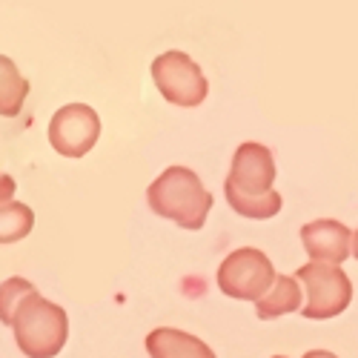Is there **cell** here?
I'll return each mask as SVG.
<instances>
[{
	"instance_id": "cell-1",
	"label": "cell",
	"mask_w": 358,
	"mask_h": 358,
	"mask_svg": "<svg viewBox=\"0 0 358 358\" xmlns=\"http://www.w3.org/2000/svg\"><path fill=\"white\" fill-rule=\"evenodd\" d=\"M149 210L161 218L175 221L189 232H198L213 210V192L201 184V178L187 166L164 169L146 189Z\"/></svg>"
},
{
	"instance_id": "cell-2",
	"label": "cell",
	"mask_w": 358,
	"mask_h": 358,
	"mask_svg": "<svg viewBox=\"0 0 358 358\" xmlns=\"http://www.w3.org/2000/svg\"><path fill=\"white\" fill-rule=\"evenodd\" d=\"M12 330L23 355L55 358L69 338V318L61 304H52L49 298L32 292L15 313Z\"/></svg>"
},
{
	"instance_id": "cell-3",
	"label": "cell",
	"mask_w": 358,
	"mask_h": 358,
	"mask_svg": "<svg viewBox=\"0 0 358 358\" xmlns=\"http://www.w3.org/2000/svg\"><path fill=\"white\" fill-rule=\"evenodd\" d=\"M295 278L307 292V301L301 307L304 318H313V321L336 318L352 301V281L341 266L310 261L295 273Z\"/></svg>"
},
{
	"instance_id": "cell-4",
	"label": "cell",
	"mask_w": 358,
	"mask_h": 358,
	"mask_svg": "<svg viewBox=\"0 0 358 358\" xmlns=\"http://www.w3.org/2000/svg\"><path fill=\"white\" fill-rule=\"evenodd\" d=\"M275 270L273 261L255 247L229 252L218 266V289L235 301H261L273 289Z\"/></svg>"
},
{
	"instance_id": "cell-5",
	"label": "cell",
	"mask_w": 358,
	"mask_h": 358,
	"mask_svg": "<svg viewBox=\"0 0 358 358\" xmlns=\"http://www.w3.org/2000/svg\"><path fill=\"white\" fill-rule=\"evenodd\" d=\"M152 80L158 92L175 106H201L210 83H206L201 66L187 52H161L152 61Z\"/></svg>"
},
{
	"instance_id": "cell-6",
	"label": "cell",
	"mask_w": 358,
	"mask_h": 358,
	"mask_svg": "<svg viewBox=\"0 0 358 358\" xmlns=\"http://www.w3.org/2000/svg\"><path fill=\"white\" fill-rule=\"evenodd\" d=\"M101 138V117L86 103L61 106L49 121V143L64 158H83Z\"/></svg>"
},
{
	"instance_id": "cell-7",
	"label": "cell",
	"mask_w": 358,
	"mask_h": 358,
	"mask_svg": "<svg viewBox=\"0 0 358 358\" xmlns=\"http://www.w3.org/2000/svg\"><path fill=\"white\" fill-rule=\"evenodd\" d=\"M273 181H275V161L264 143L247 141L235 149L227 178L229 187H235L244 195H266L273 192Z\"/></svg>"
},
{
	"instance_id": "cell-8",
	"label": "cell",
	"mask_w": 358,
	"mask_h": 358,
	"mask_svg": "<svg viewBox=\"0 0 358 358\" xmlns=\"http://www.w3.org/2000/svg\"><path fill=\"white\" fill-rule=\"evenodd\" d=\"M301 241L313 261L341 266L352 252V232L341 221L321 218L301 227Z\"/></svg>"
},
{
	"instance_id": "cell-9",
	"label": "cell",
	"mask_w": 358,
	"mask_h": 358,
	"mask_svg": "<svg viewBox=\"0 0 358 358\" xmlns=\"http://www.w3.org/2000/svg\"><path fill=\"white\" fill-rule=\"evenodd\" d=\"M146 352L152 358H215V352L201 338L175 330V327H158L146 336Z\"/></svg>"
},
{
	"instance_id": "cell-10",
	"label": "cell",
	"mask_w": 358,
	"mask_h": 358,
	"mask_svg": "<svg viewBox=\"0 0 358 358\" xmlns=\"http://www.w3.org/2000/svg\"><path fill=\"white\" fill-rule=\"evenodd\" d=\"M301 307H304V295H301V284H298V278L275 275L273 289L255 304V313H258L261 321H273V318H281V315L295 313Z\"/></svg>"
},
{
	"instance_id": "cell-11",
	"label": "cell",
	"mask_w": 358,
	"mask_h": 358,
	"mask_svg": "<svg viewBox=\"0 0 358 358\" xmlns=\"http://www.w3.org/2000/svg\"><path fill=\"white\" fill-rule=\"evenodd\" d=\"M29 95V80L20 75L12 57L0 55V117H17Z\"/></svg>"
},
{
	"instance_id": "cell-12",
	"label": "cell",
	"mask_w": 358,
	"mask_h": 358,
	"mask_svg": "<svg viewBox=\"0 0 358 358\" xmlns=\"http://www.w3.org/2000/svg\"><path fill=\"white\" fill-rule=\"evenodd\" d=\"M224 195H227V203L232 206V210L238 215H244V218H255V221H266V218H273L281 213V206H284V198L281 192H266V195H244V192H238L235 187H229L224 181Z\"/></svg>"
},
{
	"instance_id": "cell-13",
	"label": "cell",
	"mask_w": 358,
	"mask_h": 358,
	"mask_svg": "<svg viewBox=\"0 0 358 358\" xmlns=\"http://www.w3.org/2000/svg\"><path fill=\"white\" fill-rule=\"evenodd\" d=\"M35 227V213L26 203H3L0 206V244H15L32 232Z\"/></svg>"
},
{
	"instance_id": "cell-14",
	"label": "cell",
	"mask_w": 358,
	"mask_h": 358,
	"mask_svg": "<svg viewBox=\"0 0 358 358\" xmlns=\"http://www.w3.org/2000/svg\"><path fill=\"white\" fill-rule=\"evenodd\" d=\"M32 292H38V289L32 287V281H26V278H20V275H12V278H6L3 284H0V321H3L6 327H12L15 313L20 310V304H23Z\"/></svg>"
},
{
	"instance_id": "cell-15",
	"label": "cell",
	"mask_w": 358,
	"mask_h": 358,
	"mask_svg": "<svg viewBox=\"0 0 358 358\" xmlns=\"http://www.w3.org/2000/svg\"><path fill=\"white\" fill-rule=\"evenodd\" d=\"M15 178L12 175H6V172H0V206L3 203H12V198H15Z\"/></svg>"
},
{
	"instance_id": "cell-16",
	"label": "cell",
	"mask_w": 358,
	"mask_h": 358,
	"mask_svg": "<svg viewBox=\"0 0 358 358\" xmlns=\"http://www.w3.org/2000/svg\"><path fill=\"white\" fill-rule=\"evenodd\" d=\"M301 358H336L333 352H327V350H310L307 355H301Z\"/></svg>"
},
{
	"instance_id": "cell-17",
	"label": "cell",
	"mask_w": 358,
	"mask_h": 358,
	"mask_svg": "<svg viewBox=\"0 0 358 358\" xmlns=\"http://www.w3.org/2000/svg\"><path fill=\"white\" fill-rule=\"evenodd\" d=\"M352 255H355V261H358V232H352Z\"/></svg>"
},
{
	"instance_id": "cell-18",
	"label": "cell",
	"mask_w": 358,
	"mask_h": 358,
	"mask_svg": "<svg viewBox=\"0 0 358 358\" xmlns=\"http://www.w3.org/2000/svg\"><path fill=\"white\" fill-rule=\"evenodd\" d=\"M273 358H287V355H273Z\"/></svg>"
}]
</instances>
